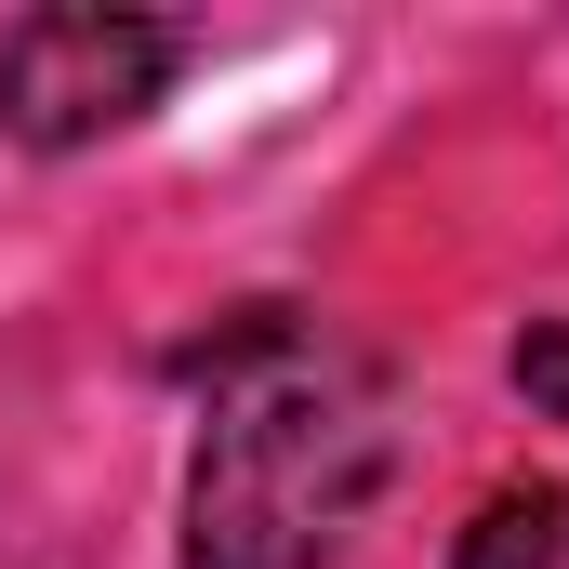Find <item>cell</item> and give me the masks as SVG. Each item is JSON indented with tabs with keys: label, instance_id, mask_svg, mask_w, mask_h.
Returning <instances> with one entry per match:
<instances>
[{
	"label": "cell",
	"instance_id": "obj_2",
	"mask_svg": "<svg viewBox=\"0 0 569 569\" xmlns=\"http://www.w3.org/2000/svg\"><path fill=\"white\" fill-rule=\"evenodd\" d=\"M186 67V27L172 13H120V0H53V13H13L0 27V133L67 159V146L133 133L146 107L172 93Z\"/></svg>",
	"mask_w": 569,
	"mask_h": 569
},
{
	"label": "cell",
	"instance_id": "obj_1",
	"mask_svg": "<svg viewBox=\"0 0 569 569\" xmlns=\"http://www.w3.org/2000/svg\"><path fill=\"white\" fill-rule=\"evenodd\" d=\"M186 371L212 385L186 463V569H318L398 463L385 371L291 305L226 318Z\"/></svg>",
	"mask_w": 569,
	"mask_h": 569
},
{
	"label": "cell",
	"instance_id": "obj_3",
	"mask_svg": "<svg viewBox=\"0 0 569 569\" xmlns=\"http://www.w3.org/2000/svg\"><path fill=\"white\" fill-rule=\"evenodd\" d=\"M569 557V490H490L477 530L450 543V569H557Z\"/></svg>",
	"mask_w": 569,
	"mask_h": 569
},
{
	"label": "cell",
	"instance_id": "obj_4",
	"mask_svg": "<svg viewBox=\"0 0 569 569\" xmlns=\"http://www.w3.org/2000/svg\"><path fill=\"white\" fill-rule=\"evenodd\" d=\"M517 385H530L543 411H569V331H557V318H530V331H517Z\"/></svg>",
	"mask_w": 569,
	"mask_h": 569
}]
</instances>
